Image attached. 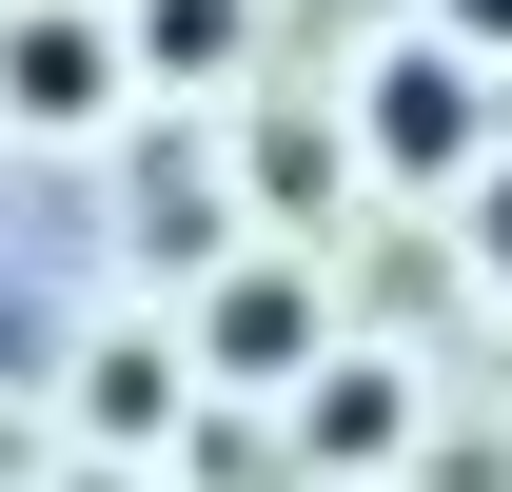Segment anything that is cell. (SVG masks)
Masks as SVG:
<instances>
[{
	"label": "cell",
	"mask_w": 512,
	"mask_h": 492,
	"mask_svg": "<svg viewBox=\"0 0 512 492\" xmlns=\"http://www.w3.org/2000/svg\"><path fill=\"white\" fill-rule=\"evenodd\" d=\"M197 355L237 374H316V276H296V256H237V276H217V296H197Z\"/></svg>",
	"instance_id": "2"
},
{
	"label": "cell",
	"mask_w": 512,
	"mask_h": 492,
	"mask_svg": "<svg viewBox=\"0 0 512 492\" xmlns=\"http://www.w3.org/2000/svg\"><path fill=\"white\" fill-rule=\"evenodd\" d=\"M119 20H99V0H20V20H0V119L20 138H99L119 119Z\"/></svg>",
	"instance_id": "1"
},
{
	"label": "cell",
	"mask_w": 512,
	"mask_h": 492,
	"mask_svg": "<svg viewBox=\"0 0 512 492\" xmlns=\"http://www.w3.org/2000/svg\"><path fill=\"white\" fill-rule=\"evenodd\" d=\"M119 60H158V79H237V0H138Z\"/></svg>",
	"instance_id": "4"
},
{
	"label": "cell",
	"mask_w": 512,
	"mask_h": 492,
	"mask_svg": "<svg viewBox=\"0 0 512 492\" xmlns=\"http://www.w3.org/2000/svg\"><path fill=\"white\" fill-rule=\"evenodd\" d=\"M453 20V60H512V0H434Z\"/></svg>",
	"instance_id": "5"
},
{
	"label": "cell",
	"mask_w": 512,
	"mask_h": 492,
	"mask_svg": "<svg viewBox=\"0 0 512 492\" xmlns=\"http://www.w3.org/2000/svg\"><path fill=\"white\" fill-rule=\"evenodd\" d=\"M355 138L394 178H473V60H375L355 79Z\"/></svg>",
	"instance_id": "3"
}]
</instances>
